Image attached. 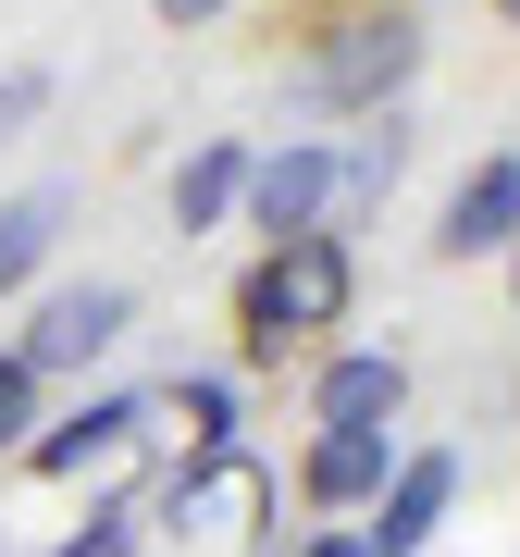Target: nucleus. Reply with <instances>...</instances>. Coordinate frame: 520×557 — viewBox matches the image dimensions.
<instances>
[{"mask_svg":"<svg viewBox=\"0 0 520 557\" xmlns=\"http://www.w3.org/2000/svg\"><path fill=\"white\" fill-rule=\"evenodd\" d=\"M25 434H38V372H25L13 347H0V458H13Z\"/></svg>","mask_w":520,"mask_h":557,"instance_id":"15","label":"nucleus"},{"mask_svg":"<svg viewBox=\"0 0 520 557\" xmlns=\"http://www.w3.org/2000/svg\"><path fill=\"white\" fill-rule=\"evenodd\" d=\"M124 322H137V298H124L112 273L50 285V298H38V322L13 335V359H25L38 384H50V372H87V359H112V347H124Z\"/></svg>","mask_w":520,"mask_h":557,"instance_id":"5","label":"nucleus"},{"mask_svg":"<svg viewBox=\"0 0 520 557\" xmlns=\"http://www.w3.org/2000/svg\"><path fill=\"white\" fill-rule=\"evenodd\" d=\"M520 236V149H483L459 186H446V223H434V260H496Z\"/></svg>","mask_w":520,"mask_h":557,"instance_id":"9","label":"nucleus"},{"mask_svg":"<svg viewBox=\"0 0 520 557\" xmlns=\"http://www.w3.org/2000/svg\"><path fill=\"white\" fill-rule=\"evenodd\" d=\"M149 13H161V25H223L236 0H149Z\"/></svg>","mask_w":520,"mask_h":557,"instance_id":"17","label":"nucleus"},{"mask_svg":"<svg viewBox=\"0 0 520 557\" xmlns=\"http://www.w3.org/2000/svg\"><path fill=\"white\" fill-rule=\"evenodd\" d=\"M298 75H310L322 112H397L409 75H421V13L409 0H335V13H310Z\"/></svg>","mask_w":520,"mask_h":557,"instance_id":"2","label":"nucleus"},{"mask_svg":"<svg viewBox=\"0 0 520 557\" xmlns=\"http://www.w3.org/2000/svg\"><path fill=\"white\" fill-rule=\"evenodd\" d=\"M360 310V260L347 236H285L236 273V359L248 372H285V359H322L335 322Z\"/></svg>","mask_w":520,"mask_h":557,"instance_id":"1","label":"nucleus"},{"mask_svg":"<svg viewBox=\"0 0 520 557\" xmlns=\"http://www.w3.org/2000/svg\"><path fill=\"white\" fill-rule=\"evenodd\" d=\"M38 112H50V62H13V75H0V149H13Z\"/></svg>","mask_w":520,"mask_h":557,"instance_id":"16","label":"nucleus"},{"mask_svg":"<svg viewBox=\"0 0 520 557\" xmlns=\"http://www.w3.org/2000/svg\"><path fill=\"white\" fill-rule=\"evenodd\" d=\"M137 434H149V397H87V409L38 421L13 458H25L38 483H87V471H124V458H137Z\"/></svg>","mask_w":520,"mask_h":557,"instance_id":"7","label":"nucleus"},{"mask_svg":"<svg viewBox=\"0 0 520 557\" xmlns=\"http://www.w3.org/2000/svg\"><path fill=\"white\" fill-rule=\"evenodd\" d=\"M496 25H520V0H496Z\"/></svg>","mask_w":520,"mask_h":557,"instance_id":"20","label":"nucleus"},{"mask_svg":"<svg viewBox=\"0 0 520 557\" xmlns=\"http://www.w3.org/2000/svg\"><path fill=\"white\" fill-rule=\"evenodd\" d=\"M62 186H25V199H0V298H25V285L50 273V248H62Z\"/></svg>","mask_w":520,"mask_h":557,"instance_id":"12","label":"nucleus"},{"mask_svg":"<svg viewBox=\"0 0 520 557\" xmlns=\"http://www.w3.org/2000/svg\"><path fill=\"white\" fill-rule=\"evenodd\" d=\"M260 496H273V483H260L236 446H223V458H186V471L161 483V533H174L186 557H236L260 533Z\"/></svg>","mask_w":520,"mask_h":557,"instance_id":"4","label":"nucleus"},{"mask_svg":"<svg viewBox=\"0 0 520 557\" xmlns=\"http://www.w3.org/2000/svg\"><path fill=\"white\" fill-rule=\"evenodd\" d=\"M298 557H372V545H360V533H310Z\"/></svg>","mask_w":520,"mask_h":557,"instance_id":"18","label":"nucleus"},{"mask_svg":"<svg viewBox=\"0 0 520 557\" xmlns=\"http://www.w3.org/2000/svg\"><path fill=\"white\" fill-rule=\"evenodd\" d=\"M397 409H409V359L397 347H322L310 434H397Z\"/></svg>","mask_w":520,"mask_h":557,"instance_id":"8","label":"nucleus"},{"mask_svg":"<svg viewBox=\"0 0 520 557\" xmlns=\"http://www.w3.org/2000/svg\"><path fill=\"white\" fill-rule=\"evenodd\" d=\"M248 137H199V149H186L174 161V236H211V223H236L248 211Z\"/></svg>","mask_w":520,"mask_h":557,"instance_id":"11","label":"nucleus"},{"mask_svg":"<svg viewBox=\"0 0 520 557\" xmlns=\"http://www.w3.org/2000/svg\"><path fill=\"white\" fill-rule=\"evenodd\" d=\"M149 409L186 421V458H223V446H236V384H223V372H174Z\"/></svg>","mask_w":520,"mask_h":557,"instance_id":"13","label":"nucleus"},{"mask_svg":"<svg viewBox=\"0 0 520 557\" xmlns=\"http://www.w3.org/2000/svg\"><path fill=\"white\" fill-rule=\"evenodd\" d=\"M322 13H335V0H322Z\"/></svg>","mask_w":520,"mask_h":557,"instance_id":"21","label":"nucleus"},{"mask_svg":"<svg viewBox=\"0 0 520 557\" xmlns=\"http://www.w3.org/2000/svg\"><path fill=\"white\" fill-rule=\"evenodd\" d=\"M446 508H459V446H397V471H384V496L347 520L372 557H421L446 533Z\"/></svg>","mask_w":520,"mask_h":557,"instance_id":"6","label":"nucleus"},{"mask_svg":"<svg viewBox=\"0 0 520 557\" xmlns=\"http://www.w3.org/2000/svg\"><path fill=\"white\" fill-rule=\"evenodd\" d=\"M248 223H260V248H285V236H347V149H335V137L260 149V161H248Z\"/></svg>","mask_w":520,"mask_h":557,"instance_id":"3","label":"nucleus"},{"mask_svg":"<svg viewBox=\"0 0 520 557\" xmlns=\"http://www.w3.org/2000/svg\"><path fill=\"white\" fill-rule=\"evenodd\" d=\"M137 545H149V508H100L87 533H62L50 557H137Z\"/></svg>","mask_w":520,"mask_h":557,"instance_id":"14","label":"nucleus"},{"mask_svg":"<svg viewBox=\"0 0 520 557\" xmlns=\"http://www.w3.org/2000/svg\"><path fill=\"white\" fill-rule=\"evenodd\" d=\"M508 298H520V236H508Z\"/></svg>","mask_w":520,"mask_h":557,"instance_id":"19","label":"nucleus"},{"mask_svg":"<svg viewBox=\"0 0 520 557\" xmlns=\"http://www.w3.org/2000/svg\"><path fill=\"white\" fill-rule=\"evenodd\" d=\"M384 471H397V434H310V446H298V496L335 520V533L384 496Z\"/></svg>","mask_w":520,"mask_h":557,"instance_id":"10","label":"nucleus"}]
</instances>
